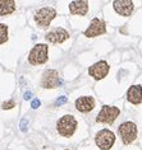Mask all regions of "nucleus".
<instances>
[{"instance_id":"obj_1","label":"nucleus","mask_w":142,"mask_h":150,"mask_svg":"<svg viewBox=\"0 0 142 150\" xmlns=\"http://www.w3.org/2000/svg\"><path fill=\"white\" fill-rule=\"evenodd\" d=\"M57 129H58V132L62 136L70 137L77 130L76 118H74L73 116H70V115L63 116V117L59 120L58 123H57Z\"/></svg>"},{"instance_id":"obj_2","label":"nucleus","mask_w":142,"mask_h":150,"mask_svg":"<svg viewBox=\"0 0 142 150\" xmlns=\"http://www.w3.org/2000/svg\"><path fill=\"white\" fill-rule=\"evenodd\" d=\"M47 46L44 43H37L29 51L28 61L31 65H41L47 61Z\"/></svg>"},{"instance_id":"obj_3","label":"nucleus","mask_w":142,"mask_h":150,"mask_svg":"<svg viewBox=\"0 0 142 150\" xmlns=\"http://www.w3.org/2000/svg\"><path fill=\"white\" fill-rule=\"evenodd\" d=\"M55 17H57L55 9L50 8V6H45V8H41L40 10H37V13L35 14V22L40 28H46L49 27L50 22Z\"/></svg>"},{"instance_id":"obj_4","label":"nucleus","mask_w":142,"mask_h":150,"mask_svg":"<svg viewBox=\"0 0 142 150\" xmlns=\"http://www.w3.org/2000/svg\"><path fill=\"white\" fill-rule=\"evenodd\" d=\"M95 141H96V145L101 150H109L115 142V135H114V132H111V131L108 129L100 130L99 132L96 134Z\"/></svg>"},{"instance_id":"obj_5","label":"nucleus","mask_w":142,"mask_h":150,"mask_svg":"<svg viewBox=\"0 0 142 150\" xmlns=\"http://www.w3.org/2000/svg\"><path fill=\"white\" fill-rule=\"evenodd\" d=\"M119 135L122 137V141L126 145L131 144L137 137V126L133 122H123L119 126Z\"/></svg>"},{"instance_id":"obj_6","label":"nucleus","mask_w":142,"mask_h":150,"mask_svg":"<svg viewBox=\"0 0 142 150\" xmlns=\"http://www.w3.org/2000/svg\"><path fill=\"white\" fill-rule=\"evenodd\" d=\"M120 113V110L118 107L113 106H104L101 111L99 112L98 117H96V122L99 123H113L117 117Z\"/></svg>"},{"instance_id":"obj_7","label":"nucleus","mask_w":142,"mask_h":150,"mask_svg":"<svg viewBox=\"0 0 142 150\" xmlns=\"http://www.w3.org/2000/svg\"><path fill=\"white\" fill-rule=\"evenodd\" d=\"M106 32V24L105 22L100 18H93L90 23L88 28L85 31L83 35L86 37H96V36H101Z\"/></svg>"},{"instance_id":"obj_8","label":"nucleus","mask_w":142,"mask_h":150,"mask_svg":"<svg viewBox=\"0 0 142 150\" xmlns=\"http://www.w3.org/2000/svg\"><path fill=\"white\" fill-rule=\"evenodd\" d=\"M59 84H62V81L59 80L58 71L57 70H46L41 78V87L46 89H53L57 88Z\"/></svg>"},{"instance_id":"obj_9","label":"nucleus","mask_w":142,"mask_h":150,"mask_svg":"<svg viewBox=\"0 0 142 150\" xmlns=\"http://www.w3.org/2000/svg\"><path fill=\"white\" fill-rule=\"evenodd\" d=\"M108 73H109V65H108L106 61H99V62L93 64L92 66H90V69H88V74L95 80L104 79L108 75Z\"/></svg>"},{"instance_id":"obj_10","label":"nucleus","mask_w":142,"mask_h":150,"mask_svg":"<svg viewBox=\"0 0 142 150\" xmlns=\"http://www.w3.org/2000/svg\"><path fill=\"white\" fill-rule=\"evenodd\" d=\"M113 6L119 16L129 17L133 12V1L131 0H115L113 3Z\"/></svg>"},{"instance_id":"obj_11","label":"nucleus","mask_w":142,"mask_h":150,"mask_svg":"<svg viewBox=\"0 0 142 150\" xmlns=\"http://www.w3.org/2000/svg\"><path fill=\"white\" fill-rule=\"evenodd\" d=\"M68 38L69 33L64 28H55L46 35V41H49L50 43H63Z\"/></svg>"},{"instance_id":"obj_12","label":"nucleus","mask_w":142,"mask_h":150,"mask_svg":"<svg viewBox=\"0 0 142 150\" xmlns=\"http://www.w3.org/2000/svg\"><path fill=\"white\" fill-rule=\"evenodd\" d=\"M76 108L82 113H87L95 108V99L92 97H80L76 100Z\"/></svg>"},{"instance_id":"obj_13","label":"nucleus","mask_w":142,"mask_h":150,"mask_svg":"<svg viewBox=\"0 0 142 150\" xmlns=\"http://www.w3.org/2000/svg\"><path fill=\"white\" fill-rule=\"evenodd\" d=\"M127 99L133 104L142 103V87L141 85H132L127 92Z\"/></svg>"},{"instance_id":"obj_14","label":"nucleus","mask_w":142,"mask_h":150,"mask_svg":"<svg viewBox=\"0 0 142 150\" xmlns=\"http://www.w3.org/2000/svg\"><path fill=\"white\" fill-rule=\"evenodd\" d=\"M69 10L76 16H85L88 12V3L85 0H76L69 4Z\"/></svg>"},{"instance_id":"obj_15","label":"nucleus","mask_w":142,"mask_h":150,"mask_svg":"<svg viewBox=\"0 0 142 150\" xmlns=\"http://www.w3.org/2000/svg\"><path fill=\"white\" fill-rule=\"evenodd\" d=\"M16 10L14 0H0V16H9Z\"/></svg>"},{"instance_id":"obj_16","label":"nucleus","mask_w":142,"mask_h":150,"mask_svg":"<svg viewBox=\"0 0 142 150\" xmlns=\"http://www.w3.org/2000/svg\"><path fill=\"white\" fill-rule=\"evenodd\" d=\"M8 41V25L0 23V45Z\"/></svg>"},{"instance_id":"obj_17","label":"nucleus","mask_w":142,"mask_h":150,"mask_svg":"<svg viewBox=\"0 0 142 150\" xmlns=\"http://www.w3.org/2000/svg\"><path fill=\"white\" fill-rule=\"evenodd\" d=\"M27 125H28V120L27 118H22L19 122V129L22 132H26L27 131Z\"/></svg>"},{"instance_id":"obj_18","label":"nucleus","mask_w":142,"mask_h":150,"mask_svg":"<svg viewBox=\"0 0 142 150\" xmlns=\"http://www.w3.org/2000/svg\"><path fill=\"white\" fill-rule=\"evenodd\" d=\"M68 102V98H67L65 96H62V97H59V98L55 100V106H62V104H64Z\"/></svg>"},{"instance_id":"obj_19","label":"nucleus","mask_w":142,"mask_h":150,"mask_svg":"<svg viewBox=\"0 0 142 150\" xmlns=\"http://www.w3.org/2000/svg\"><path fill=\"white\" fill-rule=\"evenodd\" d=\"M16 106V103H14V100H8V102H4L3 103V110H10V108H13Z\"/></svg>"},{"instance_id":"obj_20","label":"nucleus","mask_w":142,"mask_h":150,"mask_svg":"<svg viewBox=\"0 0 142 150\" xmlns=\"http://www.w3.org/2000/svg\"><path fill=\"white\" fill-rule=\"evenodd\" d=\"M40 104H41V102H40V99H37V98H35L31 102V107L33 108V110H37V108L40 107Z\"/></svg>"},{"instance_id":"obj_21","label":"nucleus","mask_w":142,"mask_h":150,"mask_svg":"<svg viewBox=\"0 0 142 150\" xmlns=\"http://www.w3.org/2000/svg\"><path fill=\"white\" fill-rule=\"evenodd\" d=\"M23 98H24L26 100H29V99L32 98V93H31V92H26L24 94H23Z\"/></svg>"}]
</instances>
